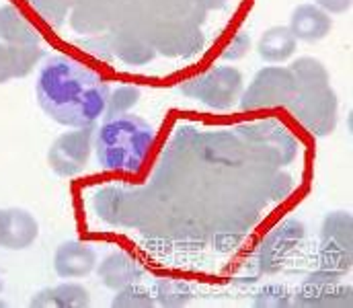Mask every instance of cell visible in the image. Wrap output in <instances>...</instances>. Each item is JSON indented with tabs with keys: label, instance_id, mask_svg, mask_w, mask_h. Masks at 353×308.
Instances as JSON below:
<instances>
[{
	"label": "cell",
	"instance_id": "12",
	"mask_svg": "<svg viewBox=\"0 0 353 308\" xmlns=\"http://www.w3.org/2000/svg\"><path fill=\"white\" fill-rule=\"evenodd\" d=\"M97 267L94 249L83 240H66L54 253V271L62 280H79Z\"/></svg>",
	"mask_w": 353,
	"mask_h": 308
},
{
	"label": "cell",
	"instance_id": "3",
	"mask_svg": "<svg viewBox=\"0 0 353 308\" xmlns=\"http://www.w3.org/2000/svg\"><path fill=\"white\" fill-rule=\"evenodd\" d=\"M245 91V76L234 66H216L199 76L181 83L179 93L214 111L232 109Z\"/></svg>",
	"mask_w": 353,
	"mask_h": 308
},
{
	"label": "cell",
	"instance_id": "28",
	"mask_svg": "<svg viewBox=\"0 0 353 308\" xmlns=\"http://www.w3.org/2000/svg\"><path fill=\"white\" fill-rule=\"evenodd\" d=\"M79 43L88 48V52H92L94 56H99V58H103V60L113 58V56H111V50H109L107 35H101V37L97 35V37H92V39H81Z\"/></svg>",
	"mask_w": 353,
	"mask_h": 308
},
{
	"label": "cell",
	"instance_id": "13",
	"mask_svg": "<svg viewBox=\"0 0 353 308\" xmlns=\"http://www.w3.org/2000/svg\"><path fill=\"white\" fill-rule=\"evenodd\" d=\"M288 29L292 31V35L298 41L316 43V41L325 39L331 33L333 19H331L329 12H325L314 2H304V4H298L292 10Z\"/></svg>",
	"mask_w": 353,
	"mask_h": 308
},
{
	"label": "cell",
	"instance_id": "32",
	"mask_svg": "<svg viewBox=\"0 0 353 308\" xmlns=\"http://www.w3.org/2000/svg\"><path fill=\"white\" fill-rule=\"evenodd\" d=\"M0 307H6V302H4V300H0Z\"/></svg>",
	"mask_w": 353,
	"mask_h": 308
},
{
	"label": "cell",
	"instance_id": "24",
	"mask_svg": "<svg viewBox=\"0 0 353 308\" xmlns=\"http://www.w3.org/2000/svg\"><path fill=\"white\" fill-rule=\"evenodd\" d=\"M43 50L39 45H12V60H14V79L29 76L35 66L41 62Z\"/></svg>",
	"mask_w": 353,
	"mask_h": 308
},
{
	"label": "cell",
	"instance_id": "22",
	"mask_svg": "<svg viewBox=\"0 0 353 308\" xmlns=\"http://www.w3.org/2000/svg\"><path fill=\"white\" fill-rule=\"evenodd\" d=\"M27 2L52 27H62L70 14V0H27Z\"/></svg>",
	"mask_w": 353,
	"mask_h": 308
},
{
	"label": "cell",
	"instance_id": "8",
	"mask_svg": "<svg viewBox=\"0 0 353 308\" xmlns=\"http://www.w3.org/2000/svg\"><path fill=\"white\" fill-rule=\"evenodd\" d=\"M94 142V127H72L54 140L48 163L58 177H77L85 171Z\"/></svg>",
	"mask_w": 353,
	"mask_h": 308
},
{
	"label": "cell",
	"instance_id": "7",
	"mask_svg": "<svg viewBox=\"0 0 353 308\" xmlns=\"http://www.w3.org/2000/svg\"><path fill=\"white\" fill-rule=\"evenodd\" d=\"M353 263V218L350 212H331L321 226V267L345 276Z\"/></svg>",
	"mask_w": 353,
	"mask_h": 308
},
{
	"label": "cell",
	"instance_id": "27",
	"mask_svg": "<svg viewBox=\"0 0 353 308\" xmlns=\"http://www.w3.org/2000/svg\"><path fill=\"white\" fill-rule=\"evenodd\" d=\"M14 79V60H12V45L0 41V85Z\"/></svg>",
	"mask_w": 353,
	"mask_h": 308
},
{
	"label": "cell",
	"instance_id": "17",
	"mask_svg": "<svg viewBox=\"0 0 353 308\" xmlns=\"http://www.w3.org/2000/svg\"><path fill=\"white\" fill-rule=\"evenodd\" d=\"M0 41L8 45H39V31L12 4H0Z\"/></svg>",
	"mask_w": 353,
	"mask_h": 308
},
{
	"label": "cell",
	"instance_id": "6",
	"mask_svg": "<svg viewBox=\"0 0 353 308\" xmlns=\"http://www.w3.org/2000/svg\"><path fill=\"white\" fill-rule=\"evenodd\" d=\"M146 37L157 54L167 58H193L201 54L205 45L201 27L185 19H157L146 29Z\"/></svg>",
	"mask_w": 353,
	"mask_h": 308
},
{
	"label": "cell",
	"instance_id": "5",
	"mask_svg": "<svg viewBox=\"0 0 353 308\" xmlns=\"http://www.w3.org/2000/svg\"><path fill=\"white\" fill-rule=\"evenodd\" d=\"M288 109L302 123V127L316 138H325L333 134L337 127L339 99L331 85L323 89L296 93Z\"/></svg>",
	"mask_w": 353,
	"mask_h": 308
},
{
	"label": "cell",
	"instance_id": "16",
	"mask_svg": "<svg viewBox=\"0 0 353 308\" xmlns=\"http://www.w3.org/2000/svg\"><path fill=\"white\" fill-rule=\"evenodd\" d=\"M88 305V290L77 282H64L52 288H43L29 300V307L33 308H87Z\"/></svg>",
	"mask_w": 353,
	"mask_h": 308
},
{
	"label": "cell",
	"instance_id": "23",
	"mask_svg": "<svg viewBox=\"0 0 353 308\" xmlns=\"http://www.w3.org/2000/svg\"><path fill=\"white\" fill-rule=\"evenodd\" d=\"M154 305H157L154 296L138 284H132V286L117 290L113 300H111L113 308H152Z\"/></svg>",
	"mask_w": 353,
	"mask_h": 308
},
{
	"label": "cell",
	"instance_id": "21",
	"mask_svg": "<svg viewBox=\"0 0 353 308\" xmlns=\"http://www.w3.org/2000/svg\"><path fill=\"white\" fill-rule=\"evenodd\" d=\"M191 288L181 280H161L157 284V305L163 307H185L191 300Z\"/></svg>",
	"mask_w": 353,
	"mask_h": 308
},
{
	"label": "cell",
	"instance_id": "26",
	"mask_svg": "<svg viewBox=\"0 0 353 308\" xmlns=\"http://www.w3.org/2000/svg\"><path fill=\"white\" fill-rule=\"evenodd\" d=\"M255 305L257 307H290V294L279 288V286H267L257 296H255Z\"/></svg>",
	"mask_w": 353,
	"mask_h": 308
},
{
	"label": "cell",
	"instance_id": "30",
	"mask_svg": "<svg viewBox=\"0 0 353 308\" xmlns=\"http://www.w3.org/2000/svg\"><path fill=\"white\" fill-rule=\"evenodd\" d=\"M195 2L208 12V10H222V8H226L230 0H195Z\"/></svg>",
	"mask_w": 353,
	"mask_h": 308
},
{
	"label": "cell",
	"instance_id": "33",
	"mask_svg": "<svg viewBox=\"0 0 353 308\" xmlns=\"http://www.w3.org/2000/svg\"><path fill=\"white\" fill-rule=\"evenodd\" d=\"M0 292H2V280H0Z\"/></svg>",
	"mask_w": 353,
	"mask_h": 308
},
{
	"label": "cell",
	"instance_id": "29",
	"mask_svg": "<svg viewBox=\"0 0 353 308\" xmlns=\"http://www.w3.org/2000/svg\"><path fill=\"white\" fill-rule=\"evenodd\" d=\"M314 4L329 14H343L352 8L353 0H314Z\"/></svg>",
	"mask_w": 353,
	"mask_h": 308
},
{
	"label": "cell",
	"instance_id": "25",
	"mask_svg": "<svg viewBox=\"0 0 353 308\" xmlns=\"http://www.w3.org/2000/svg\"><path fill=\"white\" fill-rule=\"evenodd\" d=\"M251 45H253L251 35H249V33H245V31H241V33H236V35H234L226 45H224V50H222V58H224V60H228V62H239V60H243V58L249 54Z\"/></svg>",
	"mask_w": 353,
	"mask_h": 308
},
{
	"label": "cell",
	"instance_id": "14",
	"mask_svg": "<svg viewBox=\"0 0 353 308\" xmlns=\"http://www.w3.org/2000/svg\"><path fill=\"white\" fill-rule=\"evenodd\" d=\"M97 274L105 288L117 292L125 286L140 284V280L144 278V267L134 255L125 251H115V253H109L97 265Z\"/></svg>",
	"mask_w": 353,
	"mask_h": 308
},
{
	"label": "cell",
	"instance_id": "19",
	"mask_svg": "<svg viewBox=\"0 0 353 308\" xmlns=\"http://www.w3.org/2000/svg\"><path fill=\"white\" fill-rule=\"evenodd\" d=\"M290 72L296 81V91L302 93V91H312V89H323V87H329L331 85V76H329V70L327 66L312 58V56H302V58H296L290 66Z\"/></svg>",
	"mask_w": 353,
	"mask_h": 308
},
{
	"label": "cell",
	"instance_id": "31",
	"mask_svg": "<svg viewBox=\"0 0 353 308\" xmlns=\"http://www.w3.org/2000/svg\"><path fill=\"white\" fill-rule=\"evenodd\" d=\"M4 224H6V209L0 207V245H2V236H4Z\"/></svg>",
	"mask_w": 353,
	"mask_h": 308
},
{
	"label": "cell",
	"instance_id": "18",
	"mask_svg": "<svg viewBox=\"0 0 353 308\" xmlns=\"http://www.w3.org/2000/svg\"><path fill=\"white\" fill-rule=\"evenodd\" d=\"M298 48V39L285 25L269 27L257 41V54L267 64H283L288 62Z\"/></svg>",
	"mask_w": 353,
	"mask_h": 308
},
{
	"label": "cell",
	"instance_id": "1",
	"mask_svg": "<svg viewBox=\"0 0 353 308\" xmlns=\"http://www.w3.org/2000/svg\"><path fill=\"white\" fill-rule=\"evenodd\" d=\"M109 87L87 64L52 56L37 74L35 97L43 113L66 127H94L103 119Z\"/></svg>",
	"mask_w": 353,
	"mask_h": 308
},
{
	"label": "cell",
	"instance_id": "4",
	"mask_svg": "<svg viewBox=\"0 0 353 308\" xmlns=\"http://www.w3.org/2000/svg\"><path fill=\"white\" fill-rule=\"evenodd\" d=\"M296 93V81L288 66H265L243 91L239 105L243 111L288 107Z\"/></svg>",
	"mask_w": 353,
	"mask_h": 308
},
{
	"label": "cell",
	"instance_id": "2",
	"mask_svg": "<svg viewBox=\"0 0 353 308\" xmlns=\"http://www.w3.org/2000/svg\"><path fill=\"white\" fill-rule=\"evenodd\" d=\"M154 127L132 113H123L111 119H103L94 130V154L97 163L105 171L136 175L144 169V163L154 148Z\"/></svg>",
	"mask_w": 353,
	"mask_h": 308
},
{
	"label": "cell",
	"instance_id": "15",
	"mask_svg": "<svg viewBox=\"0 0 353 308\" xmlns=\"http://www.w3.org/2000/svg\"><path fill=\"white\" fill-rule=\"evenodd\" d=\"M39 236V222L37 218L23 209V207H8L6 209V224L2 245L8 251H23L29 249Z\"/></svg>",
	"mask_w": 353,
	"mask_h": 308
},
{
	"label": "cell",
	"instance_id": "9",
	"mask_svg": "<svg viewBox=\"0 0 353 308\" xmlns=\"http://www.w3.org/2000/svg\"><path fill=\"white\" fill-rule=\"evenodd\" d=\"M341 274L319 269L308 276L292 305L298 307H352V286L341 284Z\"/></svg>",
	"mask_w": 353,
	"mask_h": 308
},
{
	"label": "cell",
	"instance_id": "20",
	"mask_svg": "<svg viewBox=\"0 0 353 308\" xmlns=\"http://www.w3.org/2000/svg\"><path fill=\"white\" fill-rule=\"evenodd\" d=\"M142 99V91L134 85H119L113 91H109L107 103H105V111H103V119H111L123 113H130Z\"/></svg>",
	"mask_w": 353,
	"mask_h": 308
},
{
	"label": "cell",
	"instance_id": "11",
	"mask_svg": "<svg viewBox=\"0 0 353 308\" xmlns=\"http://www.w3.org/2000/svg\"><path fill=\"white\" fill-rule=\"evenodd\" d=\"M304 238V226L298 220H285L279 224L263 243L259 249V267L265 274H273L281 267L288 255L298 249L300 240Z\"/></svg>",
	"mask_w": 353,
	"mask_h": 308
},
{
	"label": "cell",
	"instance_id": "10",
	"mask_svg": "<svg viewBox=\"0 0 353 308\" xmlns=\"http://www.w3.org/2000/svg\"><path fill=\"white\" fill-rule=\"evenodd\" d=\"M105 35L109 41L111 56L125 66H146L157 56V50L150 43V39L146 37V33H142L134 27L113 25L109 29V33H105Z\"/></svg>",
	"mask_w": 353,
	"mask_h": 308
}]
</instances>
